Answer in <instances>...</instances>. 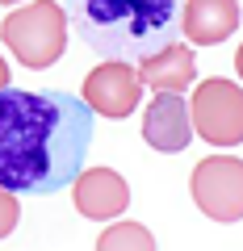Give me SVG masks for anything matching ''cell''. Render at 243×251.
<instances>
[{"mask_svg": "<svg viewBox=\"0 0 243 251\" xmlns=\"http://www.w3.org/2000/svg\"><path fill=\"white\" fill-rule=\"evenodd\" d=\"M0 38L21 67L42 72V67L59 63L67 46V13L54 0H29L0 21Z\"/></svg>", "mask_w": 243, "mask_h": 251, "instance_id": "cell-3", "label": "cell"}, {"mask_svg": "<svg viewBox=\"0 0 243 251\" xmlns=\"http://www.w3.org/2000/svg\"><path fill=\"white\" fill-rule=\"evenodd\" d=\"M193 201L214 222H243V159L239 155H210L189 176Z\"/></svg>", "mask_w": 243, "mask_h": 251, "instance_id": "cell-5", "label": "cell"}, {"mask_svg": "<svg viewBox=\"0 0 243 251\" xmlns=\"http://www.w3.org/2000/svg\"><path fill=\"white\" fill-rule=\"evenodd\" d=\"M235 67H239V80H243V46L235 50Z\"/></svg>", "mask_w": 243, "mask_h": 251, "instance_id": "cell-14", "label": "cell"}, {"mask_svg": "<svg viewBox=\"0 0 243 251\" xmlns=\"http://www.w3.org/2000/svg\"><path fill=\"white\" fill-rule=\"evenodd\" d=\"M138 80H143L147 88H155V92L180 97V92L193 88V80H197V54H193V46H185V42H168L155 54L138 59Z\"/></svg>", "mask_w": 243, "mask_h": 251, "instance_id": "cell-9", "label": "cell"}, {"mask_svg": "<svg viewBox=\"0 0 243 251\" xmlns=\"http://www.w3.org/2000/svg\"><path fill=\"white\" fill-rule=\"evenodd\" d=\"M0 4H9V9H21V4H29V0H0Z\"/></svg>", "mask_w": 243, "mask_h": 251, "instance_id": "cell-15", "label": "cell"}, {"mask_svg": "<svg viewBox=\"0 0 243 251\" xmlns=\"http://www.w3.org/2000/svg\"><path fill=\"white\" fill-rule=\"evenodd\" d=\"M97 117L72 92H0V188L54 193L84 168Z\"/></svg>", "mask_w": 243, "mask_h": 251, "instance_id": "cell-1", "label": "cell"}, {"mask_svg": "<svg viewBox=\"0 0 243 251\" xmlns=\"http://www.w3.org/2000/svg\"><path fill=\"white\" fill-rule=\"evenodd\" d=\"M193 134H201L210 147H239L243 143V88L235 80L210 75L193 92Z\"/></svg>", "mask_w": 243, "mask_h": 251, "instance_id": "cell-4", "label": "cell"}, {"mask_svg": "<svg viewBox=\"0 0 243 251\" xmlns=\"http://www.w3.org/2000/svg\"><path fill=\"white\" fill-rule=\"evenodd\" d=\"M17 222H21V205H17V197H13L9 188H0V239H9Z\"/></svg>", "mask_w": 243, "mask_h": 251, "instance_id": "cell-12", "label": "cell"}, {"mask_svg": "<svg viewBox=\"0 0 243 251\" xmlns=\"http://www.w3.org/2000/svg\"><path fill=\"white\" fill-rule=\"evenodd\" d=\"M143 138H147V147H155V151H163V155L185 151V147L193 143V117H189L185 97L155 92V100L143 113Z\"/></svg>", "mask_w": 243, "mask_h": 251, "instance_id": "cell-8", "label": "cell"}, {"mask_svg": "<svg viewBox=\"0 0 243 251\" xmlns=\"http://www.w3.org/2000/svg\"><path fill=\"white\" fill-rule=\"evenodd\" d=\"M4 88H9V63L0 59V92H4Z\"/></svg>", "mask_w": 243, "mask_h": 251, "instance_id": "cell-13", "label": "cell"}, {"mask_svg": "<svg viewBox=\"0 0 243 251\" xmlns=\"http://www.w3.org/2000/svg\"><path fill=\"white\" fill-rule=\"evenodd\" d=\"M80 38L105 59L155 54L180 25V0H63Z\"/></svg>", "mask_w": 243, "mask_h": 251, "instance_id": "cell-2", "label": "cell"}, {"mask_svg": "<svg viewBox=\"0 0 243 251\" xmlns=\"http://www.w3.org/2000/svg\"><path fill=\"white\" fill-rule=\"evenodd\" d=\"M180 29L197 46H218L239 29V0H185Z\"/></svg>", "mask_w": 243, "mask_h": 251, "instance_id": "cell-10", "label": "cell"}, {"mask_svg": "<svg viewBox=\"0 0 243 251\" xmlns=\"http://www.w3.org/2000/svg\"><path fill=\"white\" fill-rule=\"evenodd\" d=\"M72 197H76V209L84 218H92V222H113V218L126 214L130 188L113 168H88V172H80L72 180Z\"/></svg>", "mask_w": 243, "mask_h": 251, "instance_id": "cell-7", "label": "cell"}, {"mask_svg": "<svg viewBox=\"0 0 243 251\" xmlns=\"http://www.w3.org/2000/svg\"><path fill=\"white\" fill-rule=\"evenodd\" d=\"M97 251H155V234L143 222H113L97 239Z\"/></svg>", "mask_w": 243, "mask_h": 251, "instance_id": "cell-11", "label": "cell"}, {"mask_svg": "<svg viewBox=\"0 0 243 251\" xmlns=\"http://www.w3.org/2000/svg\"><path fill=\"white\" fill-rule=\"evenodd\" d=\"M138 97H143V80H138V67H130L126 59H105L88 72L80 88V100L92 109V117H126L135 113Z\"/></svg>", "mask_w": 243, "mask_h": 251, "instance_id": "cell-6", "label": "cell"}]
</instances>
